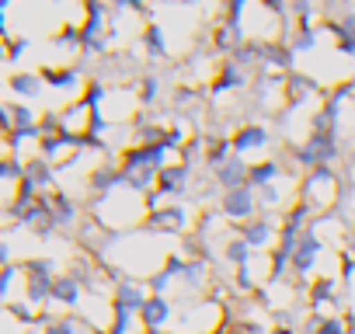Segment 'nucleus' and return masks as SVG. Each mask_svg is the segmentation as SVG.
Wrapping results in <instances>:
<instances>
[{
  "label": "nucleus",
  "mask_w": 355,
  "mask_h": 334,
  "mask_svg": "<svg viewBox=\"0 0 355 334\" xmlns=\"http://www.w3.org/2000/svg\"><path fill=\"white\" fill-rule=\"evenodd\" d=\"M8 11H11L8 4H0V39H8V35H11V28H8Z\"/></svg>",
  "instance_id": "2f4dec72"
},
{
  "label": "nucleus",
  "mask_w": 355,
  "mask_h": 334,
  "mask_svg": "<svg viewBox=\"0 0 355 334\" xmlns=\"http://www.w3.org/2000/svg\"><path fill=\"white\" fill-rule=\"evenodd\" d=\"M338 279H341V285H345V289L355 282V258H352L348 251H341V254H338Z\"/></svg>",
  "instance_id": "7c9ffc66"
},
{
  "label": "nucleus",
  "mask_w": 355,
  "mask_h": 334,
  "mask_svg": "<svg viewBox=\"0 0 355 334\" xmlns=\"http://www.w3.org/2000/svg\"><path fill=\"white\" fill-rule=\"evenodd\" d=\"M286 42H289V49L296 56H310L317 49V42H320V25H296Z\"/></svg>",
  "instance_id": "393cba45"
},
{
  "label": "nucleus",
  "mask_w": 355,
  "mask_h": 334,
  "mask_svg": "<svg viewBox=\"0 0 355 334\" xmlns=\"http://www.w3.org/2000/svg\"><path fill=\"white\" fill-rule=\"evenodd\" d=\"M261 70H268V73H282V77H289L293 70H300V67H296V53L289 49L286 39H279V35L265 39V60H261Z\"/></svg>",
  "instance_id": "9b49d317"
},
{
  "label": "nucleus",
  "mask_w": 355,
  "mask_h": 334,
  "mask_svg": "<svg viewBox=\"0 0 355 334\" xmlns=\"http://www.w3.org/2000/svg\"><path fill=\"white\" fill-rule=\"evenodd\" d=\"M146 299H150V289H146L143 279H125V282H119V285L112 289V296H108L112 310H125V313H136V317H139V310L146 306Z\"/></svg>",
  "instance_id": "9d476101"
},
{
  "label": "nucleus",
  "mask_w": 355,
  "mask_h": 334,
  "mask_svg": "<svg viewBox=\"0 0 355 334\" xmlns=\"http://www.w3.org/2000/svg\"><path fill=\"white\" fill-rule=\"evenodd\" d=\"M213 206H216L220 220H227L230 227H237V223H248V220L258 216V192L251 185L234 188V192H220V199Z\"/></svg>",
  "instance_id": "7ed1b4c3"
},
{
  "label": "nucleus",
  "mask_w": 355,
  "mask_h": 334,
  "mask_svg": "<svg viewBox=\"0 0 355 334\" xmlns=\"http://www.w3.org/2000/svg\"><path fill=\"white\" fill-rule=\"evenodd\" d=\"M196 178H199V175H196V167H189V164H182V160H171L167 167H160L157 188H160L171 202H178V199H189Z\"/></svg>",
  "instance_id": "0eeeda50"
},
{
  "label": "nucleus",
  "mask_w": 355,
  "mask_h": 334,
  "mask_svg": "<svg viewBox=\"0 0 355 334\" xmlns=\"http://www.w3.org/2000/svg\"><path fill=\"white\" fill-rule=\"evenodd\" d=\"M251 80H254V77H251L248 70H241L234 60H220L216 70H213V77H209L206 94H209V101H216V98H227V94H234V91H248Z\"/></svg>",
  "instance_id": "39448f33"
},
{
  "label": "nucleus",
  "mask_w": 355,
  "mask_h": 334,
  "mask_svg": "<svg viewBox=\"0 0 355 334\" xmlns=\"http://www.w3.org/2000/svg\"><path fill=\"white\" fill-rule=\"evenodd\" d=\"M268 334H300V331H296V327H286V324H272Z\"/></svg>",
  "instance_id": "c9c22d12"
},
{
  "label": "nucleus",
  "mask_w": 355,
  "mask_h": 334,
  "mask_svg": "<svg viewBox=\"0 0 355 334\" xmlns=\"http://www.w3.org/2000/svg\"><path fill=\"white\" fill-rule=\"evenodd\" d=\"M18 275H25V272H21V261L0 268V303H4V306L11 303V285L18 282Z\"/></svg>",
  "instance_id": "cd10ccee"
},
{
  "label": "nucleus",
  "mask_w": 355,
  "mask_h": 334,
  "mask_svg": "<svg viewBox=\"0 0 355 334\" xmlns=\"http://www.w3.org/2000/svg\"><path fill=\"white\" fill-rule=\"evenodd\" d=\"M8 265H15L11 261V247H8V240H0V268H8Z\"/></svg>",
  "instance_id": "473e14b6"
},
{
  "label": "nucleus",
  "mask_w": 355,
  "mask_h": 334,
  "mask_svg": "<svg viewBox=\"0 0 355 334\" xmlns=\"http://www.w3.org/2000/svg\"><path fill=\"white\" fill-rule=\"evenodd\" d=\"M143 282H146V289H150V296H167V289L174 285V279H171V275H167L164 268H157V272H153L150 279H143Z\"/></svg>",
  "instance_id": "c756f323"
},
{
  "label": "nucleus",
  "mask_w": 355,
  "mask_h": 334,
  "mask_svg": "<svg viewBox=\"0 0 355 334\" xmlns=\"http://www.w3.org/2000/svg\"><path fill=\"white\" fill-rule=\"evenodd\" d=\"M139 46H143V53H146L150 63H167V60H171L167 35H164V28H160L157 21H146V25H143V32H139Z\"/></svg>",
  "instance_id": "6ab92c4d"
},
{
  "label": "nucleus",
  "mask_w": 355,
  "mask_h": 334,
  "mask_svg": "<svg viewBox=\"0 0 355 334\" xmlns=\"http://www.w3.org/2000/svg\"><path fill=\"white\" fill-rule=\"evenodd\" d=\"M230 60H234L241 70H248V73L254 77V73L261 70V60H265V39H251V35H248V39L234 49Z\"/></svg>",
  "instance_id": "5701e85b"
},
{
  "label": "nucleus",
  "mask_w": 355,
  "mask_h": 334,
  "mask_svg": "<svg viewBox=\"0 0 355 334\" xmlns=\"http://www.w3.org/2000/svg\"><path fill=\"white\" fill-rule=\"evenodd\" d=\"M174 320V303L167 296H150L146 306L139 310V324L143 331H167V324Z\"/></svg>",
  "instance_id": "a211bd4d"
},
{
  "label": "nucleus",
  "mask_w": 355,
  "mask_h": 334,
  "mask_svg": "<svg viewBox=\"0 0 355 334\" xmlns=\"http://www.w3.org/2000/svg\"><path fill=\"white\" fill-rule=\"evenodd\" d=\"M313 98H324V87H320V80L313 77V73H306V70H293L289 77H286V108H306Z\"/></svg>",
  "instance_id": "1a4fd4ad"
},
{
  "label": "nucleus",
  "mask_w": 355,
  "mask_h": 334,
  "mask_svg": "<svg viewBox=\"0 0 355 334\" xmlns=\"http://www.w3.org/2000/svg\"><path fill=\"white\" fill-rule=\"evenodd\" d=\"M230 143H234V153L251 157V153H261V150L272 146V129H268L265 122L248 118V122H237V125L230 129Z\"/></svg>",
  "instance_id": "6e6552de"
},
{
  "label": "nucleus",
  "mask_w": 355,
  "mask_h": 334,
  "mask_svg": "<svg viewBox=\"0 0 355 334\" xmlns=\"http://www.w3.org/2000/svg\"><path fill=\"white\" fill-rule=\"evenodd\" d=\"M8 91L18 98V101H35L42 91H46V84H42V77H39V70L32 73V70H15L11 77H8Z\"/></svg>",
  "instance_id": "412c9836"
},
{
  "label": "nucleus",
  "mask_w": 355,
  "mask_h": 334,
  "mask_svg": "<svg viewBox=\"0 0 355 334\" xmlns=\"http://www.w3.org/2000/svg\"><path fill=\"white\" fill-rule=\"evenodd\" d=\"M164 73H157V70H146V73H139L136 80H132V94H136V105L143 108V112H150L160 98H164Z\"/></svg>",
  "instance_id": "f3484780"
},
{
  "label": "nucleus",
  "mask_w": 355,
  "mask_h": 334,
  "mask_svg": "<svg viewBox=\"0 0 355 334\" xmlns=\"http://www.w3.org/2000/svg\"><path fill=\"white\" fill-rule=\"evenodd\" d=\"M279 227H282V220L279 216H254V220H248V223H237V227H230L234 230V237H241L254 254L258 251H265L268 254V247H275L279 244Z\"/></svg>",
  "instance_id": "20e7f679"
},
{
  "label": "nucleus",
  "mask_w": 355,
  "mask_h": 334,
  "mask_svg": "<svg viewBox=\"0 0 355 334\" xmlns=\"http://www.w3.org/2000/svg\"><path fill=\"white\" fill-rule=\"evenodd\" d=\"M39 77H42V84L46 87H53V91H77V98H80V91H84V73L70 63V67H39Z\"/></svg>",
  "instance_id": "4468645a"
},
{
  "label": "nucleus",
  "mask_w": 355,
  "mask_h": 334,
  "mask_svg": "<svg viewBox=\"0 0 355 334\" xmlns=\"http://www.w3.org/2000/svg\"><path fill=\"white\" fill-rule=\"evenodd\" d=\"M32 49V39L28 35H8L4 39V53H8V63H18L25 53Z\"/></svg>",
  "instance_id": "c85d7f7f"
},
{
  "label": "nucleus",
  "mask_w": 355,
  "mask_h": 334,
  "mask_svg": "<svg viewBox=\"0 0 355 334\" xmlns=\"http://www.w3.org/2000/svg\"><path fill=\"white\" fill-rule=\"evenodd\" d=\"M80 299H84V285H80L70 272H63V275H56V279H53V303H56V306L77 310V306H80Z\"/></svg>",
  "instance_id": "4be33fe9"
},
{
  "label": "nucleus",
  "mask_w": 355,
  "mask_h": 334,
  "mask_svg": "<svg viewBox=\"0 0 355 334\" xmlns=\"http://www.w3.org/2000/svg\"><path fill=\"white\" fill-rule=\"evenodd\" d=\"M112 98V84L108 80H101V77H87L84 80V91H80V105L87 108V112H101V105Z\"/></svg>",
  "instance_id": "b1692460"
},
{
  "label": "nucleus",
  "mask_w": 355,
  "mask_h": 334,
  "mask_svg": "<svg viewBox=\"0 0 355 334\" xmlns=\"http://www.w3.org/2000/svg\"><path fill=\"white\" fill-rule=\"evenodd\" d=\"M289 15L296 25H313V18H320V4H313V0H293Z\"/></svg>",
  "instance_id": "bb28decb"
},
{
  "label": "nucleus",
  "mask_w": 355,
  "mask_h": 334,
  "mask_svg": "<svg viewBox=\"0 0 355 334\" xmlns=\"http://www.w3.org/2000/svg\"><path fill=\"white\" fill-rule=\"evenodd\" d=\"M282 178H293V167H286V160H279V157H265V160H254V164H251L248 185L258 192V188L279 185Z\"/></svg>",
  "instance_id": "f8f14e48"
},
{
  "label": "nucleus",
  "mask_w": 355,
  "mask_h": 334,
  "mask_svg": "<svg viewBox=\"0 0 355 334\" xmlns=\"http://www.w3.org/2000/svg\"><path fill=\"white\" fill-rule=\"evenodd\" d=\"M143 334H164V331H143Z\"/></svg>",
  "instance_id": "4c0bfd02"
},
{
  "label": "nucleus",
  "mask_w": 355,
  "mask_h": 334,
  "mask_svg": "<svg viewBox=\"0 0 355 334\" xmlns=\"http://www.w3.org/2000/svg\"><path fill=\"white\" fill-rule=\"evenodd\" d=\"M341 320H345V334H355V310H345Z\"/></svg>",
  "instance_id": "72a5a7b5"
},
{
  "label": "nucleus",
  "mask_w": 355,
  "mask_h": 334,
  "mask_svg": "<svg viewBox=\"0 0 355 334\" xmlns=\"http://www.w3.org/2000/svg\"><path fill=\"white\" fill-rule=\"evenodd\" d=\"M345 153H348L345 139L331 132H306V139L286 146V157L300 175L313 171V167H338L345 164Z\"/></svg>",
  "instance_id": "f257e3e1"
},
{
  "label": "nucleus",
  "mask_w": 355,
  "mask_h": 334,
  "mask_svg": "<svg viewBox=\"0 0 355 334\" xmlns=\"http://www.w3.org/2000/svg\"><path fill=\"white\" fill-rule=\"evenodd\" d=\"M320 251H324L320 234H317L313 227H306L303 237H300V247L293 251V282L310 285V275H313V268H317V261H320Z\"/></svg>",
  "instance_id": "423d86ee"
},
{
  "label": "nucleus",
  "mask_w": 355,
  "mask_h": 334,
  "mask_svg": "<svg viewBox=\"0 0 355 334\" xmlns=\"http://www.w3.org/2000/svg\"><path fill=\"white\" fill-rule=\"evenodd\" d=\"M25 182H32L42 195H49V192H56V167L46 160V157H39V153H32V157H25V175H21Z\"/></svg>",
  "instance_id": "dca6fc26"
},
{
  "label": "nucleus",
  "mask_w": 355,
  "mask_h": 334,
  "mask_svg": "<svg viewBox=\"0 0 355 334\" xmlns=\"http://www.w3.org/2000/svg\"><path fill=\"white\" fill-rule=\"evenodd\" d=\"M49 199V213H53V220H56V227L60 230H73V227H80V202L73 199V195H67V192H49L46 195Z\"/></svg>",
  "instance_id": "2eb2a0df"
},
{
  "label": "nucleus",
  "mask_w": 355,
  "mask_h": 334,
  "mask_svg": "<svg viewBox=\"0 0 355 334\" xmlns=\"http://www.w3.org/2000/svg\"><path fill=\"white\" fill-rule=\"evenodd\" d=\"M8 63V53H4V39H0V67Z\"/></svg>",
  "instance_id": "e433bc0d"
},
{
  "label": "nucleus",
  "mask_w": 355,
  "mask_h": 334,
  "mask_svg": "<svg viewBox=\"0 0 355 334\" xmlns=\"http://www.w3.org/2000/svg\"><path fill=\"white\" fill-rule=\"evenodd\" d=\"M220 258H223L230 268H244V265H251V261H254V251H251L241 237H230V240H223V244H220Z\"/></svg>",
  "instance_id": "a878e982"
},
{
  "label": "nucleus",
  "mask_w": 355,
  "mask_h": 334,
  "mask_svg": "<svg viewBox=\"0 0 355 334\" xmlns=\"http://www.w3.org/2000/svg\"><path fill=\"white\" fill-rule=\"evenodd\" d=\"M248 175H251V160L248 157H241V153H234L216 175H209L213 182H216V188L220 192H234V188H244L248 185Z\"/></svg>",
  "instance_id": "ddd939ff"
},
{
  "label": "nucleus",
  "mask_w": 355,
  "mask_h": 334,
  "mask_svg": "<svg viewBox=\"0 0 355 334\" xmlns=\"http://www.w3.org/2000/svg\"><path fill=\"white\" fill-rule=\"evenodd\" d=\"M192 223H196V216L189 213L185 202H167L164 209L150 213V216L139 223V230H146V234H164V237H189V227H192Z\"/></svg>",
  "instance_id": "f03ea898"
},
{
  "label": "nucleus",
  "mask_w": 355,
  "mask_h": 334,
  "mask_svg": "<svg viewBox=\"0 0 355 334\" xmlns=\"http://www.w3.org/2000/svg\"><path fill=\"white\" fill-rule=\"evenodd\" d=\"M345 251L355 258V220H352V227H348V237H345Z\"/></svg>",
  "instance_id": "f704fd0d"
},
{
  "label": "nucleus",
  "mask_w": 355,
  "mask_h": 334,
  "mask_svg": "<svg viewBox=\"0 0 355 334\" xmlns=\"http://www.w3.org/2000/svg\"><path fill=\"white\" fill-rule=\"evenodd\" d=\"M230 157H234L230 132H209V136H206V160H202L206 175H216V171H220V167H223Z\"/></svg>",
  "instance_id": "aec40b11"
}]
</instances>
